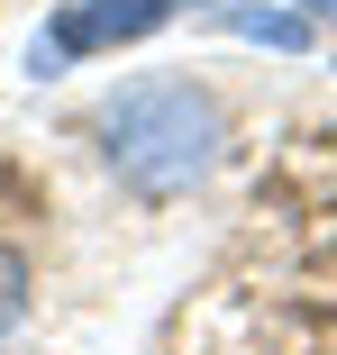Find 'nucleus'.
<instances>
[{
  "label": "nucleus",
  "mask_w": 337,
  "mask_h": 355,
  "mask_svg": "<svg viewBox=\"0 0 337 355\" xmlns=\"http://www.w3.org/2000/svg\"><path fill=\"white\" fill-rule=\"evenodd\" d=\"M228 28H237V37H264V46H283V55L310 46V19H301V10H228Z\"/></svg>",
  "instance_id": "obj_3"
},
{
  "label": "nucleus",
  "mask_w": 337,
  "mask_h": 355,
  "mask_svg": "<svg viewBox=\"0 0 337 355\" xmlns=\"http://www.w3.org/2000/svg\"><path fill=\"white\" fill-rule=\"evenodd\" d=\"M219 146H228V119L219 101L182 83V73H146V83H119L101 101V155L110 173L137 191V200H182L219 173Z\"/></svg>",
  "instance_id": "obj_1"
},
{
  "label": "nucleus",
  "mask_w": 337,
  "mask_h": 355,
  "mask_svg": "<svg viewBox=\"0 0 337 355\" xmlns=\"http://www.w3.org/2000/svg\"><path fill=\"white\" fill-rule=\"evenodd\" d=\"M173 10H182V0H64L55 28L28 46V64H37V73H55V64H74V55H119V46L155 37Z\"/></svg>",
  "instance_id": "obj_2"
},
{
  "label": "nucleus",
  "mask_w": 337,
  "mask_h": 355,
  "mask_svg": "<svg viewBox=\"0 0 337 355\" xmlns=\"http://www.w3.org/2000/svg\"><path fill=\"white\" fill-rule=\"evenodd\" d=\"M310 19H337V0H310Z\"/></svg>",
  "instance_id": "obj_5"
},
{
  "label": "nucleus",
  "mask_w": 337,
  "mask_h": 355,
  "mask_svg": "<svg viewBox=\"0 0 337 355\" xmlns=\"http://www.w3.org/2000/svg\"><path fill=\"white\" fill-rule=\"evenodd\" d=\"M19 319H28V255L0 237V337H10Z\"/></svg>",
  "instance_id": "obj_4"
}]
</instances>
